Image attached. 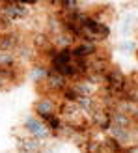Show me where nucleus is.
<instances>
[{"mask_svg":"<svg viewBox=\"0 0 138 153\" xmlns=\"http://www.w3.org/2000/svg\"><path fill=\"white\" fill-rule=\"evenodd\" d=\"M67 86H69V80L64 79L60 73H56V71L50 69L49 75H47V79H45V82H43V95H52V97H56V95L62 94Z\"/></svg>","mask_w":138,"mask_h":153,"instance_id":"20e7f679","label":"nucleus"},{"mask_svg":"<svg viewBox=\"0 0 138 153\" xmlns=\"http://www.w3.org/2000/svg\"><path fill=\"white\" fill-rule=\"evenodd\" d=\"M32 6L34 4L19 2V0H6V2H0V13H4L11 22L24 21L32 15Z\"/></svg>","mask_w":138,"mask_h":153,"instance_id":"f257e3e1","label":"nucleus"},{"mask_svg":"<svg viewBox=\"0 0 138 153\" xmlns=\"http://www.w3.org/2000/svg\"><path fill=\"white\" fill-rule=\"evenodd\" d=\"M50 41H52V47H54V51H65V49H71L73 45L76 43V39L73 36H69L67 32H58L54 36H50Z\"/></svg>","mask_w":138,"mask_h":153,"instance_id":"9b49d317","label":"nucleus"},{"mask_svg":"<svg viewBox=\"0 0 138 153\" xmlns=\"http://www.w3.org/2000/svg\"><path fill=\"white\" fill-rule=\"evenodd\" d=\"M19 67V60L13 52H2L0 51V69H15Z\"/></svg>","mask_w":138,"mask_h":153,"instance_id":"ddd939ff","label":"nucleus"},{"mask_svg":"<svg viewBox=\"0 0 138 153\" xmlns=\"http://www.w3.org/2000/svg\"><path fill=\"white\" fill-rule=\"evenodd\" d=\"M0 36H2V34H0Z\"/></svg>","mask_w":138,"mask_h":153,"instance_id":"dca6fc26","label":"nucleus"},{"mask_svg":"<svg viewBox=\"0 0 138 153\" xmlns=\"http://www.w3.org/2000/svg\"><path fill=\"white\" fill-rule=\"evenodd\" d=\"M69 88L73 90V94L76 95V99H79V97H91V95H97V91H99V86L91 84V82L86 80V79H79V80H75V82H69Z\"/></svg>","mask_w":138,"mask_h":153,"instance_id":"1a4fd4ad","label":"nucleus"},{"mask_svg":"<svg viewBox=\"0 0 138 153\" xmlns=\"http://www.w3.org/2000/svg\"><path fill=\"white\" fill-rule=\"evenodd\" d=\"M119 49H123V51H134V43L133 41H125V43L119 45Z\"/></svg>","mask_w":138,"mask_h":153,"instance_id":"4468645a","label":"nucleus"},{"mask_svg":"<svg viewBox=\"0 0 138 153\" xmlns=\"http://www.w3.org/2000/svg\"><path fill=\"white\" fill-rule=\"evenodd\" d=\"M88 123L90 127H93L95 133H106L112 125L110 121V110H105V108H97L95 112H91L88 116Z\"/></svg>","mask_w":138,"mask_h":153,"instance_id":"423d86ee","label":"nucleus"},{"mask_svg":"<svg viewBox=\"0 0 138 153\" xmlns=\"http://www.w3.org/2000/svg\"><path fill=\"white\" fill-rule=\"evenodd\" d=\"M58 105H60V101H56L52 95H39L32 106L34 116L39 118L41 121H47L52 116H58Z\"/></svg>","mask_w":138,"mask_h":153,"instance_id":"f03ea898","label":"nucleus"},{"mask_svg":"<svg viewBox=\"0 0 138 153\" xmlns=\"http://www.w3.org/2000/svg\"><path fill=\"white\" fill-rule=\"evenodd\" d=\"M21 129L28 136H32V138H36V140H41V142H47L49 138H52V133L49 131L47 123L41 121L39 118H36V116H26Z\"/></svg>","mask_w":138,"mask_h":153,"instance_id":"7ed1b4c3","label":"nucleus"},{"mask_svg":"<svg viewBox=\"0 0 138 153\" xmlns=\"http://www.w3.org/2000/svg\"><path fill=\"white\" fill-rule=\"evenodd\" d=\"M80 149H82V153H105L103 140H97L95 136H88L80 144Z\"/></svg>","mask_w":138,"mask_h":153,"instance_id":"f8f14e48","label":"nucleus"},{"mask_svg":"<svg viewBox=\"0 0 138 153\" xmlns=\"http://www.w3.org/2000/svg\"><path fill=\"white\" fill-rule=\"evenodd\" d=\"M49 71H50L49 65H45L43 62H36L32 67H30V71H28V79L32 80L36 86H41V84L45 82V79H47Z\"/></svg>","mask_w":138,"mask_h":153,"instance_id":"9d476101","label":"nucleus"},{"mask_svg":"<svg viewBox=\"0 0 138 153\" xmlns=\"http://www.w3.org/2000/svg\"><path fill=\"white\" fill-rule=\"evenodd\" d=\"M17 149L21 153H41L45 149V142L36 140L22 131V134H17Z\"/></svg>","mask_w":138,"mask_h":153,"instance_id":"0eeeda50","label":"nucleus"},{"mask_svg":"<svg viewBox=\"0 0 138 153\" xmlns=\"http://www.w3.org/2000/svg\"><path fill=\"white\" fill-rule=\"evenodd\" d=\"M123 153H138V144H131L123 149Z\"/></svg>","mask_w":138,"mask_h":153,"instance_id":"2eb2a0df","label":"nucleus"},{"mask_svg":"<svg viewBox=\"0 0 138 153\" xmlns=\"http://www.w3.org/2000/svg\"><path fill=\"white\" fill-rule=\"evenodd\" d=\"M101 45L97 43H91V41H76L73 47H71V54L75 60H90L97 56L101 52Z\"/></svg>","mask_w":138,"mask_h":153,"instance_id":"39448f33","label":"nucleus"},{"mask_svg":"<svg viewBox=\"0 0 138 153\" xmlns=\"http://www.w3.org/2000/svg\"><path fill=\"white\" fill-rule=\"evenodd\" d=\"M22 39H24V36H22L17 28H13L10 32L0 36V51L2 52H15L17 47L22 43Z\"/></svg>","mask_w":138,"mask_h":153,"instance_id":"6e6552de","label":"nucleus"}]
</instances>
